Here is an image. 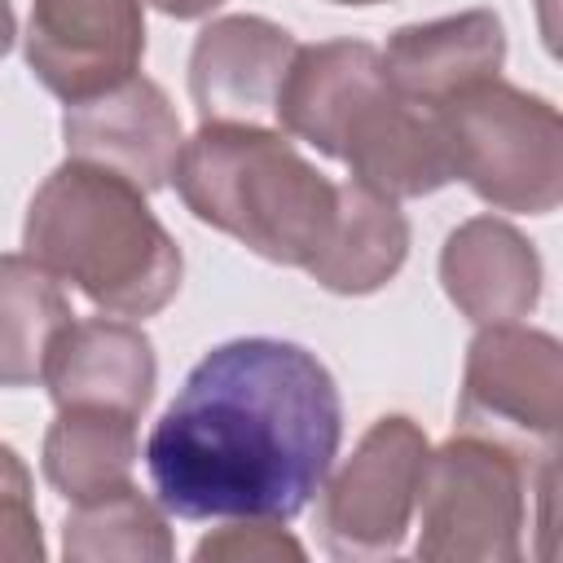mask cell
<instances>
[{
	"instance_id": "cell-6",
	"label": "cell",
	"mask_w": 563,
	"mask_h": 563,
	"mask_svg": "<svg viewBox=\"0 0 563 563\" xmlns=\"http://www.w3.org/2000/svg\"><path fill=\"white\" fill-rule=\"evenodd\" d=\"M141 53V0H31L26 62L66 106L132 79Z\"/></svg>"
},
{
	"instance_id": "cell-14",
	"label": "cell",
	"mask_w": 563,
	"mask_h": 563,
	"mask_svg": "<svg viewBox=\"0 0 563 563\" xmlns=\"http://www.w3.org/2000/svg\"><path fill=\"white\" fill-rule=\"evenodd\" d=\"M0 554L40 559V523L31 510V479L13 449L0 444Z\"/></svg>"
},
{
	"instance_id": "cell-13",
	"label": "cell",
	"mask_w": 563,
	"mask_h": 563,
	"mask_svg": "<svg viewBox=\"0 0 563 563\" xmlns=\"http://www.w3.org/2000/svg\"><path fill=\"white\" fill-rule=\"evenodd\" d=\"M66 321H75V312L53 273L35 260L0 255V387L35 383Z\"/></svg>"
},
{
	"instance_id": "cell-8",
	"label": "cell",
	"mask_w": 563,
	"mask_h": 563,
	"mask_svg": "<svg viewBox=\"0 0 563 563\" xmlns=\"http://www.w3.org/2000/svg\"><path fill=\"white\" fill-rule=\"evenodd\" d=\"M70 158L123 172L145 194L167 185L180 158V123L158 84L132 75L119 88L66 106L62 119Z\"/></svg>"
},
{
	"instance_id": "cell-12",
	"label": "cell",
	"mask_w": 563,
	"mask_h": 563,
	"mask_svg": "<svg viewBox=\"0 0 563 563\" xmlns=\"http://www.w3.org/2000/svg\"><path fill=\"white\" fill-rule=\"evenodd\" d=\"M136 457V418L101 405H62L44 440V475L75 506L128 488Z\"/></svg>"
},
{
	"instance_id": "cell-9",
	"label": "cell",
	"mask_w": 563,
	"mask_h": 563,
	"mask_svg": "<svg viewBox=\"0 0 563 563\" xmlns=\"http://www.w3.org/2000/svg\"><path fill=\"white\" fill-rule=\"evenodd\" d=\"M290 31L264 18L211 22L189 62V88L202 123H260L277 110L282 75L295 57Z\"/></svg>"
},
{
	"instance_id": "cell-2",
	"label": "cell",
	"mask_w": 563,
	"mask_h": 563,
	"mask_svg": "<svg viewBox=\"0 0 563 563\" xmlns=\"http://www.w3.org/2000/svg\"><path fill=\"white\" fill-rule=\"evenodd\" d=\"M185 207L273 264L308 268L339 295L383 286L405 260V216L391 198L330 185L286 136L260 123H202L176 158Z\"/></svg>"
},
{
	"instance_id": "cell-3",
	"label": "cell",
	"mask_w": 563,
	"mask_h": 563,
	"mask_svg": "<svg viewBox=\"0 0 563 563\" xmlns=\"http://www.w3.org/2000/svg\"><path fill=\"white\" fill-rule=\"evenodd\" d=\"M26 255L101 312L150 317L180 286V251L123 172L70 158L26 211Z\"/></svg>"
},
{
	"instance_id": "cell-15",
	"label": "cell",
	"mask_w": 563,
	"mask_h": 563,
	"mask_svg": "<svg viewBox=\"0 0 563 563\" xmlns=\"http://www.w3.org/2000/svg\"><path fill=\"white\" fill-rule=\"evenodd\" d=\"M220 0H154V9H163V13H172V18H198V13H207V9H216Z\"/></svg>"
},
{
	"instance_id": "cell-4",
	"label": "cell",
	"mask_w": 563,
	"mask_h": 563,
	"mask_svg": "<svg viewBox=\"0 0 563 563\" xmlns=\"http://www.w3.org/2000/svg\"><path fill=\"white\" fill-rule=\"evenodd\" d=\"M453 180L462 176L479 198L510 207V211H545L554 207L559 189V128L532 132L559 119L541 97H523L506 84H471L435 106Z\"/></svg>"
},
{
	"instance_id": "cell-11",
	"label": "cell",
	"mask_w": 563,
	"mask_h": 563,
	"mask_svg": "<svg viewBox=\"0 0 563 563\" xmlns=\"http://www.w3.org/2000/svg\"><path fill=\"white\" fill-rule=\"evenodd\" d=\"M501 53V22L493 13H462L396 31L383 53V75L400 97L435 110L453 92L497 75Z\"/></svg>"
},
{
	"instance_id": "cell-16",
	"label": "cell",
	"mask_w": 563,
	"mask_h": 563,
	"mask_svg": "<svg viewBox=\"0 0 563 563\" xmlns=\"http://www.w3.org/2000/svg\"><path fill=\"white\" fill-rule=\"evenodd\" d=\"M9 44H13V9L9 0H0V57L9 53Z\"/></svg>"
},
{
	"instance_id": "cell-1",
	"label": "cell",
	"mask_w": 563,
	"mask_h": 563,
	"mask_svg": "<svg viewBox=\"0 0 563 563\" xmlns=\"http://www.w3.org/2000/svg\"><path fill=\"white\" fill-rule=\"evenodd\" d=\"M339 440L343 400L321 356L251 334L185 374L145 440V471L176 519L286 523L321 493Z\"/></svg>"
},
{
	"instance_id": "cell-17",
	"label": "cell",
	"mask_w": 563,
	"mask_h": 563,
	"mask_svg": "<svg viewBox=\"0 0 563 563\" xmlns=\"http://www.w3.org/2000/svg\"><path fill=\"white\" fill-rule=\"evenodd\" d=\"M339 4H374V0H339Z\"/></svg>"
},
{
	"instance_id": "cell-10",
	"label": "cell",
	"mask_w": 563,
	"mask_h": 563,
	"mask_svg": "<svg viewBox=\"0 0 563 563\" xmlns=\"http://www.w3.org/2000/svg\"><path fill=\"white\" fill-rule=\"evenodd\" d=\"M40 383L57 409L101 405L136 418L154 391V347L128 321H66L48 343Z\"/></svg>"
},
{
	"instance_id": "cell-7",
	"label": "cell",
	"mask_w": 563,
	"mask_h": 563,
	"mask_svg": "<svg viewBox=\"0 0 563 563\" xmlns=\"http://www.w3.org/2000/svg\"><path fill=\"white\" fill-rule=\"evenodd\" d=\"M427 444L409 418H378L356 457L330 484L321 537L330 554H391L418 497Z\"/></svg>"
},
{
	"instance_id": "cell-5",
	"label": "cell",
	"mask_w": 563,
	"mask_h": 563,
	"mask_svg": "<svg viewBox=\"0 0 563 563\" xmlns=\"http://www.w3.org/2000/svg\"><path fill=\"white\" fill-rule=\"evenodd\" d=\"M422 541L418 554H501L515 559L519 466L497 440H453L422 462Z\"/></svg>"
}]
</instances>
